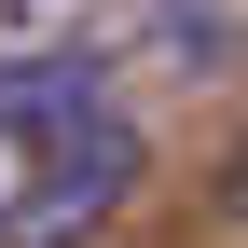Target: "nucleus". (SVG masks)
I'll return each mask as SVG.
<instances>
[{"label": "nucleus", "mask_w": 248, "mask_h": 248, "mask_svg": "<svg viewBox=\"0 0 248 248\" xmlns=\"http://www.w3.org/2000/svg\"><path fill=\"white\" fill-rule=\"evenodd\" d=\"M138 166H152V152H138V124H124L110 97H97V110H69V124H55V138L14 166L0 248H83V234H97L124 193H138Z\"/></svg>", "instance_id": "1"}, {"label": "nucleus", "mask_w": 248, "mask_h": 248, "mask_svg": "<svg viewBox=\"0 0 248 248\" xmlns=\"http://www.w3.org/2000/svg\"><path fill=\"white\" fill-rule=\"evenodd\" d=\"M69 110H97V55H14L0 69V138H55Z\"/></svg>", "instance_id": "2"}, {"label": "nucleus", "mask_w": 248, "mask_h": 248, "mask_svg": "<svg viewBox=\"0 0 248 248\" xmlns=\"http://www.w3.org/2000/svg\"><path fill=\"white\" fill-rule=\"evenodd\" d=\"M0 207H14V138H0Z\"/></svg>", "instance_id": "3"}, {"label": "nucleus", "mask_w": 248, "mask_h": 248, "mask_svg": "<svg viewBox=\"0 0 248 248\" xmlns=\"http://www.w3.org/2000/svg\"><path fill=\"white\" fill-rule=\"evenodd\" d=\"M234 207H248V152H234Z\"/></svg>", "instance_id": "4"}]
</instances>
